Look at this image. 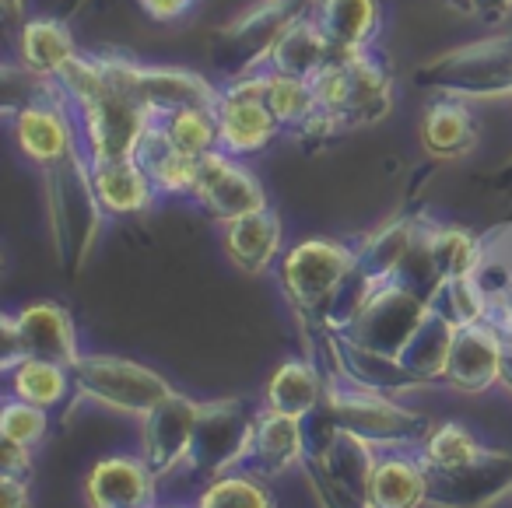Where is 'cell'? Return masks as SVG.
I'll list each match as a JSON object with an SVG mask.
<instances>
[{"instance_id":"6da1fadb","label":"cell","mask_w":512,"mask_h":508,"mask_svg":"<svg viewBox=\"0 0 512 508\" xmlns=\"http://www.w3.org/2000/svg\"><path fill=\"white\" fill-rule=\"evenodd\" d=\"M320 414L334 428L355 431L376 449H393V445H421L428 438V421L414 410L393 403L390 393H376L358 382L344 379L327 382V396L320 403Z\"/></svg>"},{"instance_id":"7a4b0ae2","label":"cell","mask_w":512,"mask_h":508,"mask_svg":"<svg viewBox=\"0 0 512 508\" xmlns=\"http://www.w3.org/2000/svg\"><path fill=\"white\" fill-rule=\"evenodd\" d=\"M46 186H50L53 235H57L64 267L74 270L92 246L102 214V204L92 186V165L81 162L78 148H74L67 158L46 165Z\"/></svg>"},{"instance_id":"3957f363","label":"cell","mask_w":512,"mask_h":508,"mask_svg":"<svg viewBox=\"0 0 512 508\" xmlns=\"http://www.w3.org/2000/svg\"><path fill=\"white\" fill-rule=\"evenodd\" d=\"M74 389L92 400L106 403L123 414L144 417L151 407L172 396L176 389L162 379L158 372H151L148 365L130 358H113V354H81L78 365L71 368Z\"/></svg>"},{"instance_id":"277c9868","label":"cell","mask_w":512,"mask_h":508,"mask_svg":"<svg viewBox=\"0 0 512 508\" xmlns=\"http://www.w3.org/2000/svg\"><path fill=\"white\" fill-rule=\"evenodd\" d=\"M256 410H249L246 400H214L200 403L197 431H193L190 456H186L183 470L190 473L197 484L221 477L228 470H239L242 456L253 438Z\"/></svg>"},{"instance_id":"5b68a950","label":"cell","mask_w":512,"mask_h":508,"mask_svg":"<svg viewBox=\"0 0 512 508\" xmlns=\"http://www.w3.org/2000/svg\"><path fill=\"white\" fill-rule=\"evenodd\" d=\"M414 81L449 95H498L512 92V36L470 43L432 60Z\"/></svg>"},{"instance_id":"8992f818","label":"cell","mask_w":512,"mask_h":508,"mask_svg":"<svg viewBox=\"0 0 512 508\" xmlns=\"http://www.w3.org/2000/svg\"><path fill=\"white\" fill-rule=\"evenodd\" d=\"M309 11L306 0H264L235 18L228 29L214 36V64L225 74H249L260 60H271L274 46Z\"/></svg>"},{"instance_id":"52a82bcc","label":"cell","mask_w":512,"mask_h":508,"mask_svg":"<svg viewBox=\"0 0 512 508\" xmlns=\"http://www.w3.org/2000/svg\"><path fill=\"white\" fill-rule=\"evenodd\" d=\"M355 256H358L355 249L344 246V242H330V239L299 242L281 260L285 295L292 298V305L299 312H309L313 319H320L323 309L330 305V298L341 291V284L355 270Z\"/></svg>"},{"instance_id":"ba28073f","label":"cell","mask_w":512,"mask_h":508,"mask_svg":"<svg viewBox=\"0 0 512 508\" xmlns=\"http://www.w3.org/2000/svg\"><path fill=\"white\" fill-rule=\"evenodd\" d=\"M425 312H428V298L390 277V281H383L372 291L365 309L358 312V319L344 330V337L369 347V351L400 358L407 340L414 337V330L425 319Z\"/></svg>"},{"instance_id":"9c48e42d","label":"cell","mask_w":512,"mask_h":508,"mask_svg":"<svg viewBox=\"0 0 512 508\" xmlns=\"http://www.w3.org/2000/svg\"><path fill=\"white\" fill-rule=\"evenodd\" d=\"M4 340H8L4 368H11L18 358H46L74 368L81 358L74 319L57 302H32L15 316H4Z\"/></svg>"},{"instance_id":"30bf717a","label":"cell","mask_w":512,"mask_h":508,"mask_svg":"<svg viewBox=\"0 0 512 508\" xmlns=\"http://www.w3.org/2000/svg\"><path fill=\"white\" fill-rule=\"evenodd\" d=\"M264 88L267 78L256 74V78L239 81V85L225 88L218 95L214 116H218V141L225 155L242 158L253 155V151H264L281 134V123L274 120L271 106H267Z\"/></svg>"},{"instance_id":"8fae6325","label":"cell","mask_w":512,"mask_h":508,"mask_svg":"<svg viewBox=\"0 0 512 508\" xmlns=\"http://www.w3.org/2000/svg\"><path fill=\"white\" fill-rule=\"evenodd\" d=\"M190 197L204 207V214H211L221 225L267 207V197L253 179V172H246L225 151H211L207 158H200Z\"/></svg>"},{"instance_id":"7c38bea8","label":"cell","mask_w":512,"mask_h":508,"mask_svg":"<svg viewBox=\"0 0 512 508\" xmlns=\"http://www.w3.org/2000/svg\"><path fill=\"white\" fill-rule=\"evenodd\" d=\"M197 417L200 403L183 393L165 396L158 407H151L141 417V456L148 459L158 480L183 470L193 445V431H197Z\"/></svg>"},{"instance_id":"4fadbf2b","label":"cell","mask_w":512,"mask_h":508,"mask_svg":"<svg viewBox=\"0 0 512 508\" xmlns=\"http://www.w3.org/2000/svg\"><path fill=\"white\" fill-rule=\"evenodd\" d=\"M306 459H309V438L302 417L281 414V410L271 407L256 410L253 438H249V449L242 456L239 470L271 480L295 470V466H306Z\"/></svg>"},{"instance_id":"5bb4252c","label":"cell","mask_w":512,"mask_h":508,"mask_svg":"<svg viewBox=\"0 0 512 508\" xmlns=\"http://www.w3.org/2000/svg\"><path fill=\"white\" fill-rule=\"evenodd\" d=\"M502 358L505 340L488 319L460 326L453 337V347H449L442 382H449L460 393H484L495 382H502Z\"/></svg>"},{"instance_id":"9a60e30c","label":"cell","mask_w":512,"mask_h":508,"mask_svg":"<svg viewBox=\"0 0 512 508\" xmlns=\"http://www.w3.org/2000/svg\"><path fill=\"white\" fill-rule=\"evenodd\" d=\"M155 470L144 456H106L92 466L85 480L88 508H155L158 505Z\"/></svg>"},{"instance_id":"2e32d148","label":"cell","mask_w":512,"mask_h":508,"mask_svg":"<svg viewBox=\"0 0 512 508\" xmlns=\"http://www.w3.org/2000/svg\"><path fill=\"white\" fill-rule=\"evenodd\" d=\"M372 508H421L428 505V463L421 445L379 449L376 473L369 484Z\"/></svg>"},{"instance_id":"e0dca14e","label":"cell","mask_w":512,"mask_h":508,"mask_svg":"<svg viewBox=\"0 0 512 508\" xmlns=\"http://www.w3.org/2000/svg\"><path fill=\"white\" fill-rule=\"evenodd\" d=\"M512 487V463L502 452H491L470 470H432L428 466V501L442 508H477Z\"/></svg>"},{"instance_id":"ac0fdd59","label":"cell","mask_w":512,"mask_h":508,"mask_svg":"<svg viewBox=\"0 0 512 508\" xmlns=\"http://www.w3.org/2000/svg\"><path fill=\"white\" fill-rule=\"evenodd\" d=\"M225 253L242 274H264L281 253V221L271 207L225 225Z\"/></svg>"},{"instance_id":"d6986e66","label":"cell","mask_w":512,"mask_h":508,"mask_svg":"<svg viewBox=\"0 0 512 508\" xmlns=\"http://www.w3.org/2000/svg\"><path fill=\"white\" fill-rule=\"evenodd\" d=\"M92 186L106 214H141L158 197L148 172L137 165V158H120V162H92Z\"/></svg>"},{"instance_id":"ffe728a7","label":"cell","mask_w":512,"mask_h":508,"mask_svg":"<svg viewBox=\"0 0 512 508\" xmlns=\"http://www.w3.org/2000/svg\"><path fill=\"white\" fill-rule=\"evenodd\" d=\"M337 46L320 32V25L313 22V15H302L299 22L288 25V32L281 36V43L271 53V71L295 74V78H316L330 60L337 57Z\"/></svg>"},{"instance_id":"44dd1931","label":"cell","mask_w":512,"mask_h":508,"mask_svg":"<svg viewBox=\"0 0 512 508\" xmlns=\"http://www.w3.org/2000/svg\"><path fill=\"white\" fill-rule=\"evenodd\" d=\"M313 22L341 53L365 50L379 29V0H316Z\"/></svg>"},{"instance_id":"7402d4cb","label":"cell","mask_w":512,"mask_h":508,"mask_svg":"<svg viewBox=\"0 0 512 508\" xmlns=\"http://www.w3.org/2000/svg\"><path fill=\"white\" fill-rule=\"evenodd\" d=\"M323 396H327V382H323V375L316 372L313 361L292 358L271 375L267 393H264V407L306 421V417H313L316 410H320Z\"/></svg>"},{"instance_id":"603a6c76","label":"cell","mask_w":512,"mask_h":508,"mask_svg":"<svg viewBox=\"0 0 512 508\" xmlns=\"http://www.w3.org/2000/svg\"><path fill=\"white\" fill-rule=\"evenodd\" d=\"M15 137H18V148L25 151V158H32L43 169L74 151L71 127L50 106H25L15 116Z\"/></svg>"},{"instance_id":"cb8c5ba5","label":"cell","mask_w":512,"mask_h":508,"mask_svg":"<svg viewBox=\"0 0 512 508\" xmlns=\"http://www.w3.org/2000/svg\"><path fill=\"white\" fill-rule=\"evenodd\" d=\"M460 326L449 316H442L432 302H428V312L421 319V326L414 330V337L407 340V347L400 351V361L418 375L421 382H442V372H446V358L449 347H453V337Z\"/></svg>"},{"instance_id":"d4e9b609","label":"cell","mask_w":512,"mask_h":508,"mask_svg":"<svg viewBox=\"0 0 512 508\" xmlns=\"http://www.w3.org/2000/svg\"><path fill=\"white\" fill-rule=\"evenodd\" d=\"M8 375V389L11 396L25 403H36V407H60L67 400L74 386V375L67 365H57V361L46 358H18L11 368H4Z\"/></svg>"},{"instance_id":"484cf974","label":"cell","mask_w":512,"mask_h":508,"mask_svg":"<svg viewBox=\"0 0 512 508\" xmlns=\"http://www.w3.org/2000/svg\"><path fill=\"white\" fill-rule=\"evenodd\" d=\"M22 57L25 67L43 78H60L67 67L78 60V46H74L71 32L53 18H39V22L25 25L22 32Z\"/></svg>"},{"instance_id":"4316f807","label":"cell","mask_w":512,"mask_h":508,"mask_svg":"<svg viewBox=\"0 0 512 508\" xmlns=\"http://www.w3.org/2000/svg\"><path fill=\"white\" fill-rule=\"evenodd\" d=\"M421 235H425L428 256H432L435 270H439L442 281H453V277H474L484 263L481 242L474 239L463 228H449V225H421Z\"/></svg>"},{"instance_id":"83f0119b","label":"cell","mask_w":512,"mask_h":508,"mask_svg":"<svg viewBox=\"0 0 512 508\" xmlns=\"http://www.w3.org/2000/svg\"><path fill=\"white\" fill-rule=\"evenodd\" d=\"M158 120H162V130L172 141V148H176L179 155L193 158V162L207 158L211 151H221L218 116H214V109L183 106V109H172V113L158 116Z\"/></svg>"},{"instance_id":"f1b7e54d","label":"cell","mask_w":512,"mask_h":508,"mask_svg":"<svg viewBox=\"0 0 512 508\" xmlns=\"http://www.w3.org/2000/svg\"><path fill=\"white\" fill-rule=\"evenodd\" d=\"M421 456H425V463L432 470H470V466L484 463L491 456V449H484L470 428L446 421L428 431V438L421 442Z\"/></svg>"},{"instance_id":"f546056e","label":"cell","mask_w":512,"mask_h":508,"mask_svg":"<svg viewBox=\"0 0 512 508\" xmlns=\"http://www.w3.org/2000/svg\"><path fill=\"white\" fill-rule=\"evenodd\" d=\"M421 137H425V148L432 155L456 158L467 155L474 144V123L460 102H435L421 120Z\"/></svg>"},{"instance_id":"4dcf8cb0","label":"cell","mask_w":512,"mask_h":508,"mask_svg":"<svg viewBox=\"0 0 512 508\" xmlns=\"http://www.w3.org/2000/svg\"><path fill=\"white\" fill-rule=\"evenodd\" d=\"M193 505L197 508H278L274 505L271 487L264 484V477H256V473H246V470H228V473H221V477L207 480Z\"/></svg>"},{"instance_id":"1f68e13d","label":"cell","mask_w":512,"mask_h":508,"mask_svg":"<svg viewBox=\"0 0 512 508\" xmlns=\"http://www.w3.org/2000/svg\"><path fill=\"white\" fill-rule=\"evenodd\" d=\"M46 435H50V410L18 400V396L4 400V410H0V438L4 442L36 449L46 442Z\"/></svg>"},{"instance_id":"d6a6232c","label":"cell","mask_w":512,"mask_h":508,"mask_svg":"<svg viewBox=\"0 0 512 508\" xmlns=\"http://www.w3.org/2000/svg\"><path fill=\"white\" fill-rule=\"evenodd\" d=\"M0 508H32V487L25 477L0 473Z\"/></svg>"},{"instance_id":"836d02e7","label":"cell","mask_w":512,"mask_h":508,"mask_svg":"<svg viewBox=\"0 0 512 508\" xmlns=\"http://www.w3.org/2000/svg\"><path fill=\"white\" fill-rule=\"evenodd\" d=\"M0 473H11V477H32V449L15 442H4L0 449Z\"/></svg>"},{"instance_id":"e575fe53","label":"cell","mask_w":512,"mask_h":508,"mask_svg":"<svg viewBox=\"0 0 512 508\" xmlns=\"http://www.w3.org/2000/svg\"><path fill=\"white\" fill-rule=\"evenodd\" d=\"M193 0H141V8L148 11L151 18H158V22H176L179 15H186L190 11Z\"/></svg>"},{"instance_id":"d590c367","label":"cell","mask_w":512,"mask_h":508,"mask_svg":"<svg viewBox=\"0 0 512 508\" xmlns=\"http://www.w3.org/2000/svg\"><path fill=\"white\" fill-rule=\"evenodd\" d=\"M512 0H470V11L481 18H488V22H495L498 15H505L509 11Z\"/></svg>"},{"instance_id":"8d00e7d4","label":"cell","mask_w":512,"mask_h":508,"mask_svg":"<svg viewBox=\"0 0 512 508\" xmlns=\"http://www.w3.org/2000/svg\"><path fill=\"white\" fill-rule=\"evenodd\" d=\"M18 8H22V0H4V11H8V18H15Z\"/></svg>"},{"instance_id":"74e56055","label":"cell","mask_w":512,"mask_h":508,"mask_svg":"<svg viewBox=\"0 0 512 508\" xmlns=\"http://www.w3.org/2000/svg\"><path fill=\"white\" fill-rule=\"evenodd\" d=\"M505 183H512V165L509 169H502V179H498V186H505Z\"/></svg>"},{"instance_id":"f35d334b","label":"cell","mask_w":512,"mask_h":508,"mask_svg":"<svg viewBox=\"0 0 512 508\" xmlns=\"http://www.w3.org/2000/svg\"><path fill=\"white\" fill-rule=\"evenodd\" d=\"M155 508H197V505H179V501H172V505H155Z\"/></svg>"},{"instance_id":"ab89813d","label":"cell","mask_w":512,"mask_h":508,"mask_svg":"<svg viewBox=\"0 0 512 508\" xmlns=\"http://www.w3.org/2000/svg\"><path fill=\"white\" fill-rule=\"evenodd\" d=\"M509 491H512V487H509Z\"/></svg>"},{"instance_id":"60d3db41","label":"cell","mask_w":512,"mask_h":508,"mask_svg":"<svg viewBox=\"0 0 512 508\" xmlns=\"http://www.w3.org/2000/svg\"><path fill=\"white\" fill-rule=\"evenodd\" d=\"M306 4H309V0H306Z\"/></svg>"}]
</instances>
